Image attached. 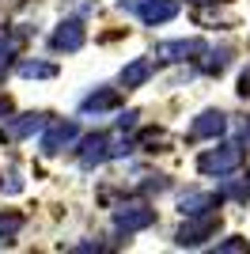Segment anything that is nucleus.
Segmentation results:
<instances>
[{"label":"nucleus","instance_id":"f257e3e1","mask_svg":"<svg viewBox=\"0 0 250 254\" xmlns=\"http://www.w3.org/2000/svg\"><path fill=\"white\" fill-rule=\"evenodd\" d=\"M243 167V148L239 144H216V148H208L197 156V171L201 175H216V179H224V175H231V171Z\"/></svg>","mask_w":250,"mask_h":254},{"label":"nucleus","instance_id":"f03ea898","mask_svg":"<svg viewBox=\"0 0 250 254\" xmlns=\"http://www.w3.org/2000/svg\"><path fill=\"white\" fill-rule=\"evenodd\" d=\"M156 224V209H148L144 201H129V205H118L114 209V232L118 235H136L144 232V228H152Z\"/></svg>","mask_w":250,"mask_h":254},{"label":"nucleus","instance_id":"7ed1b4c3","mask_svg":"<svg viewBox=\"0 0 250 254\" xmlns=\"http://www.w3.org/2000/svg\"><path fill=\"white\" fill-rule=\"evenodd\" d=\"M220 232V212H201V216H186V224L175 232L178 247H201L205 239Z\"/></svg>","mask_w":250,"mask_h":254},{"label":"nucleus","instance_id":"20e7f679","mask_svg":"<svg viewBox=\"0 0 250 254\" xmlns=\"http://www.w3.org/2000/svg\"><path fill=\"white\" fill-rule=\"evenodd\" d=\"M125 11H133L144 27H159L178 15V0H122Z\"/></svg>","mask_w":250,"mask_h":254},{"label":"nucleus","instance_id":"39448f33","mask_svg":"<svg viewBox=\"0 0 250 254\" xmlns=\"http://www.w3.org/2000/svg\"><path fill=\"white\" fill-rule=\"evenodd\" d=\"M76 140H80V126L76 122H46V133H42L38 148H42V156H61Z\"/></svg>","mask_w":250,"mask_h":254},{"label":"nucleus","instance_id":"423d86ee","mask_svg":"<svg viewBox=\"0 0 250 254\" xmlns=\"http://www.w3.org/2000/svg\"><path fill=\"white\" fill-rule=\"evenodd\" d=\"M110 148H114V137H110V133H87V137L80 140L76 159H80L83 171H91V167H99V163L110 159Z\"/></svg>","mask_w":250,"mask_h":254},{"label":"nucleus","instance_id":"0eeeda50","mask_svg":"<svg viewBox=\"0 0 250 254\" xmlns=\"http://www.w3.org/2000/svg\"><path fill=\"white\" fill-rule=\"evenodd\" d=\"M83 42H87V31H83L80 19L57 23V31L50 34V50L53 53H76V50H83Z\"/></svg>","mask_w":250,"mask_h":254},{"label":"nucleus","instance_id":"6e6552de","mask_svg":"<svg viewBox=\"0 0 250 254\" xmlns=\"http://www.w3.org/2000/svg\"><path fill=\"white\" fill-rule=\"evenodd\" d=\"M228 133V114L224 110H201L189 126V140H216Z\"/></svg>","mask_w":250,"mask_h":254},{"label":"nucleus","instance_id":"1a4fd4ad","mask_svg":"<svg viewBox=\"0 0 250 254\" xmlns=\"http://www.w3.org/2000/svg\"><path fill=\"white\" fill-rule=\"evenodd\" d=\"M220 205H224L220 193H212V190H189V193H182L178 212H182V216H201V212H216Z\"/></svg>","mask_w":250,"mask_h":254},{"label":"nucleus","instance_id":"9d476101","mask_svg":"<svg viewBox=\"0 0 250 254\" xmlns=\"http://www.w3.org/2000/svg\"><path fill=\"white\" fill-rule=\"evenodd\" d=\"M201 50H205L201 38H175V42H159L156 57H159V61H193Z\"/></svg>","mask_w":250,"mask_h":254},{"label":"nucleus","instance_id":"9b49d317","mask_svg":"<svg viewBox=\"0 0 250 254\" xmlns=\"http://www.w3.org/2000/svg\"><path fill=\"white\" fill-rule=\"evenodd\" d=\"M152 76H156V61H152V57H136V61H129L122 68V87L125 91H136V87H144Z\"/></svg>","mask_w":250,"mask_h":254},{"label":"nucleus","instance_id":"f8f14e48","mask_svg":"<svg viewBox=\"0 0 250 254\" xmlns=\"http://www.w3.org/2000/svg\"><path fill=\"white\" fill-rule=\"evenodd\" d=\"M46 118H50V114H19V118H11V122H8V129H4L0 137H8V140L34 137L38 129H46Z\"/></svg>","mask_w":250,"mask_h":254},{"label":"nucleus","instance_id":"ddd939ff","mask_svg":"<svg viewBox=\"0 0 250 254\" xmlns=\"http://www.w3.org/2000/svg\"><path fill=\"white\" fill-rule=\"evenodd\" d=\"M118 103H122V91H118V87H99V91H91V95L80 103V114H106V110H114Z\"/></svg>","mask_w":250,"mask_h":254},{"label":"nucleus","instance_id":"4468645a","mask_svg":"<svg viewBox=\"0 0 250 254\" xmlns=\"http://www.w3.org/2000/svg\"><path fill=\"white\" fill-rule=\"evenodd\" d=\"M15 72L27 76V80H53V76H57V64H50V61H19Z\"/></svg>","mask_w":250,"mask_h":254},{"label":"nucleus","instance_id":"2eb2a0df","mask_svg":"<svg viewBox=\"0 0 250 254\" xmlns=\"http://www.w3.org/2000/svg\"><path fill=\"white\" fill-rule=\"evenodd\" d=\"M201 57H205V61H201V72L205 76H220L228 68V61H231L228 50H201Z\"/></svg>","mask_w":250,"mask_h":254},{"label":"nucleus","instance_id":"dca6fc26","mask_svg":"<svg viewBox=\"0 0 250 254\" xmlns=\"http://www.w3.org/2000/svg\"><path fill=\"white\" fill-rule=\"evenodd\" d=\"M220 197H224V201H239V205H247L250 201V182H239V179H228V175H224V186H220Z\"/></svg>","mask_w":250,"mask_h":254},{"label":"nucleus","instance_id":"f3484780","mask_svg":"<svg viewBox=\"0 0 250 254\" xmlns=\"http://www.w3.org/2000/svg\"><path fill=\"white\" fill-rule=\"evenodd\" d=\"M19 228H23V216H19V212H0V239H4V243L15 239Z\"/></svg>","mask_w":250,"mask_h":254},{"label":"nucleus","instance_id":"a211bd4d","mask_svg":"<svg viewBox=\"0 0 250 254\" xmlns=\"http://www.w3.org/2000/svg\"><path fill=\"white\" fill-rule=\"evenodd\" d=\"M216 251H220V254H239V251H247V239H239V235H231V239L216 243Z\"/></svg>","mask_w":250,"mask_h":254},{"label":"nucleus","instance_id":"6ab92c4d","mask_svg":"<svg viewBox=\"0 0 250 254\" xmlns=\"http://www.w3.org/2000/svg\"><path fill=\"white\" fill-rule=\"evenodd\" d=\"M136 118H140L136 110H125V114L118 118V129H122V133H125V129H136Z\"/></svg>","mask_w":250,"mask_h":254},{"label":"nucleus","instance_id":"aec40b11","mask_svg":"<svg viewBox=\"0 0 250 254\" xmlns=\"http://www.w3.org/2000/svg\"><path fill=\"white\" fill-rule=\"evenodd\" d=\"M239 95H243V99H250V64L239 72Z\"/></svg>","mask_w":250,"mask_h":254},{"label":"nucleus","instance_id":"412c9836","mask_svg":"<svg viewBox=\"0 0 250 254\" xmlns=\"http://www.w3.org/2000/svg\"><path fill=\"white\" fill-rule=\"evenodd\" d=\"M8 114H11V99L0 95V118H8Z\"/></svg>","mask_w":250,"mask_h":254}]
</instances>
